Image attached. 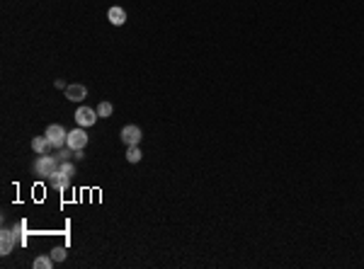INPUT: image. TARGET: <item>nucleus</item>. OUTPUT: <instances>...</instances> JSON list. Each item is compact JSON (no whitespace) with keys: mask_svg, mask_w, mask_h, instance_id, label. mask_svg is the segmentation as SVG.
I'll use <instances>...</instances> for the list:
<instances>
[{"mask_svg":"<svg viewBox=\"0 0 364 269\" xmlns=\"http://www.w3.org/2000/svg\"><path fill=\"white\" fill-rule=\"evenodd\" d=\"M58 165H61L58 158H51V155L47 153V155H39V158L34 160V172L41 175V177H51L58 170Z\"/></svg>","mask_w":364,"mask_h":269,"instance_id":"f257e3e1","label":"nucleus"},{"mask_svg":"<svg viewBox=\"0 0 364 269\" xmlns=\"http://www.w3.org/2000/svg\"><path fill=\"white\" fill-rule=\"evenodd\" d=\"M47 139L51 141L54 148H63V146H68V131L61 124H51L47 129Z\"/></svg>","mask_w":364,"mask_h":269,"instance_id":"f03ea898","label":"nucleus"},{"mask_svg":"<svg viewBox=\"0 0 364 269\" xmlns=\"http://www.w3.org/2000/svg\"><path fill=\"white\" fill-rule=\"evenodd\" d=\"M121 141L126 143V146H139L141 143V139H143V131L136 126V124H126L124 129H121Z\"/></svg>","mask_w":364,"mask_h":269,"instance_id":"7ed1b4c3","label":"nucleus"},{"mask_svg":"<svg viewBox=\"0 0 364 269\" xmlns=\"http://www.w3.org/2000/svg\"><path fill=\"white\" fill-rule=\"evenodd\" d=\"M100 119V117H97V109H93V107H78V111H75V121H78V126H93L95 121Z\"/></svg>","mask_w":364,"mask_h":269,"instance_id":"20e7f679","label":"nucleus"},{"mask_svg":"<svg viewBox=\"0 0 364 269\" xmlns=\"http://www.w3.org/2000/svg\"><path fill=\"white\" fill-rule=\"evenodd\" d=\"M88 133H85V129L80 126V129H73V131H68V148H73V150H83L85 146H88Z\"/></svg>","mask_w":364,"mask_h":269,"instance_id":"39448f33","label":"nucleus"},{"mask_svg":"<svg viewBox=\"0 0 364 269\" xmlns=\"http://www.w3.org/2000/svg\"><path fill=\"white\" fill-rule=\"evenodd\" d=\"M85 97H88V87L80 83H73L66 87V100H71V102H83Z\"/></svg>","mask_w":364,"mask_h":269,"instance_id":"423d86ee","label":"nucleus"},{"mask_svg":"<svg viewBox=\"0 0 364 269\" xmlns=\"http://www.w3.org/2000/svg\"><path fill=\"white\" fill-rule=\"evenodd\" d=\"M47 180H49V185L56 187L58 192H66V189L71 187V177L63 175V172H58V170H56V172H54L51 177H47Z\"/></svg>","mask_w":364,"mask_h":269,"instance_id":"0eeeda50","label":"nucleus"},{"mask_svg":"<svg viewBox=\"0 0 364 269\" xmlns=\"http://www.w3.org/2000/svg\"><path fill=\"white\" fill-rule=\"evenodd\" d=\"M15 235H12V231H8V228H5V231L0 233V255H10V252H12V248H15Z\"/></svg>","mask_w":364,"mask_h":269,"instance_id":"6e6552de","label":"nucleus"},{"mask_svg":"<svg viewBox=\"0 0 364 269\" xmlns=\"http://www.w3.org/2000/svg\"><path fill=\"white\" fill-rule=\"evenodd\" d=\"M51 148H54V146H51V141L47 139V133H44V136H34V141H32V150H34L37 155H47Z\"/></svg>","mask_w":364,"mask_h":269,"instance_id":"1a4fd4ad","label":"nucleus"},{"mask_svg":"<svg viewBox=\"0 0 364 269\" xmlns=\"http://www.w3.org/2000/svg\"><path fill=\"white\" fill-rule=\"evenodd\" d=\"M107 19L112 22L114 27H121V25L126 22V10H124V8H117V5H114V8L107 10Z\"/></svg>","mask_w":364,"mask_h":269,"instance_id":"9d476101","label":"nucleus"},{"mask_svg":"<svg viewBox=\"0 0 364 269\" xmlns=\"http://www.w3.org/2000/svg\"><path fill=\"white\" fill-rule=\"evenodd\" d=\"M27 223L25 221H19L17 226H15V228H12V235H15V240L19 242V245H25V242H27Z\"/></svg>","mask_w":364,"mask_h":269,"instance_id":"9b49d317","label":"nucleus"},{"mask_svg":"<svg viewBox=\"0 0 364 269\" xmlns=\"http://www.w3.org/2000/svg\"><path fill=\"white\" fill-rule=\"evenodd\" d=\"M141 158H143V153H141L139 146H129L126 148V160L129 163H141Z\"/></svg>","mask_w":364,"mask_h":269,"instance_id":"f8f14e48","label":"nucleus"},{"mask_svg":"<svg viewBox=\"0 0 364 269\" xmlns=\"http://www.w3.org/2000/svg\"><path fill=\"white\" fill-rule=\"evenodd\" d=\"M54 267V257H51V255H41V257H37V260H34V269H51Z\"/></svg>","mask_w":364,"mask_h":269,"instance_id":"ddd939ff","label":"nucleus"},{"mask_svg":"<svg viewBox=\"0 0 364 269\" xmlns=\"http://www.w3.org/2000/svg\"><path fill=\"white\" fill-rule=\"evenodd\" d=\"M112 111H114L112 102H100V104H97V117H102V119L112 117Z\"/></svg>","mask_w":364,"mask_h":269,"instance_id":"4468645a","label":"nucleus"},{"mask_svg":"<svg viewBox=\"0 0 364 269\" xmlns=\"http://www.w3.org/2000/svg\"><path fill=\"white\" fill-rule=\"evenodd\" d=\"M58 172H63V175L73 177L75 175V165L71 163V160H66V163H61V165H58Z\"/></svg>","mask_w":364,"mask_h":269,"instance_id":"2eb2a0df","label":"nucleus"},{"mask_svg":"<svg viewBox=\"0 0 364 269\" xmlns=\"http://www.w3.org/2000/svg\"><path fill=\"white\" fill-rule=\"evenodd\" d=\"M66 255H68V252H66V248H54V250H51V257H54V262H63Z\"/></svg>","mask_w":364,"mask_h":269,"instance_id":"dca6fc26","label":"nucleus"},{"mask_svg":"<svg viewBox=\"0 0 364 269\" xmlns=\"http://www.w3.org/2000/svg\"><path fill=\"white\" fill-rule=\"evenodd\" d=\"M71 155H73V148H66L58 153V163H66V160H71Z\"/></svg>","mask_w":364,"mask_h":269,"instance_id":"f3484780","label":"nucleus"},{"mask_svg":"<svg viewBox=\"0 0 364 269\" xmlns=\"http://www.w3.org/2000/svg\"><path fill=\"white\" fill-rule=\"evenodd\" d=\"M56 87H58V90H66V87H68V85H66L63 80H56Z\"/></svg>","mask_w":364,"mask_h":269,"instance_id":"a211bd4d","label":"nucleus"}]
</instances>
